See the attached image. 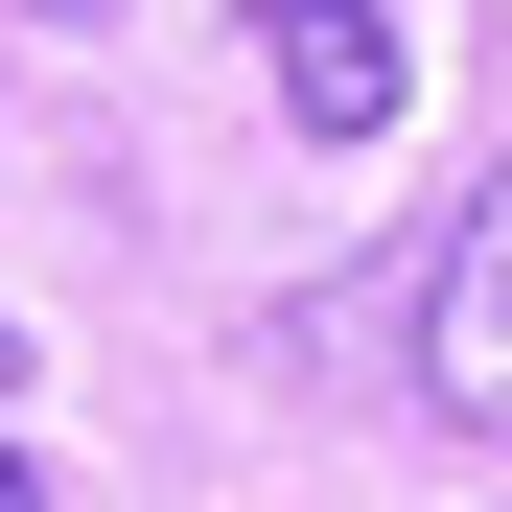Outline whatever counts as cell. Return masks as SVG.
Instances as JSON below:
<instances>
[{"instance_id": "obj_1", "label": "cell", "mask_w": 512, "mask_h": 512, "mask_svg": "<svg viewBox=\"0 0 512 512\" xmlns=\"http://www.w3.org/2000/svg\"><path fill=\"white\" fill-rule=\"evenodd\" d=\"M419 419L512 443V163L443 210V256H419Z\"/></svg>"}, {"instance_id": "obj_2", "label": "cell", "mask_w": 512, "mask_h": 512, "mask_svg": "<svg viewBox=\"0 0 512 512\" xmlns=\"http://www.w3.org/2000/svg\"><path fill=\"white\" fill-rule=\"evenodd\" d=\"M256 70H280V117H303V140H396V94H419L373 0H256Z\"/></svg>"}, {"instance_id": "obj_3", "label": "cell", "mask_w": 512, "mask_h": 512, "mask_svg": "<svg viewBox=\"0 0 512 512\" xmlns=\"http://www.w3.org/2000/svg\"><path fill=\"white\" fill-rule=\"evenodd\" d=\"M0 512H47V489H24V443H0Z\"/></svg>"}, {"instance_id": "obj_4", "label": "cell", "mask_w": 512, "mask_h": 512, "mask_svg": "<svg viewBox=\"0 0 512 512\" xmlns=\"http://www.w3.org/2000/svg\"><path fill=\"white\" fill-rule=\"evenodd\" d=\"M24 24H94V0H24Z\"/></svg>"}]
</instances>
